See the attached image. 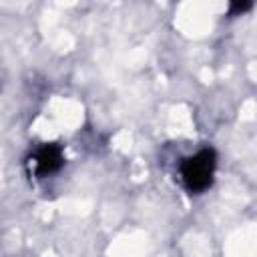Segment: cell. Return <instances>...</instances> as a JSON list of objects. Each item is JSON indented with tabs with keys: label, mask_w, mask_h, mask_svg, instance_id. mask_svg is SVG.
I'll list each match as a JSON object with an SVG mask.
<instances>
[{
	"label": "cell",
	"mask_w": 257,
	"mask_h": 257,
	"mask_svg": "<svg viewBox=\"0 0 257 257\" xmlns=\"http://www.w3.org/2000/svg\"><path fill=\"white\" fill-rule=\"evenodd\" d=\"M217 171V153L213 147H203L197 153L179 161V179L187 193L201 195L211 189Z\"/></svg>",
	"instance_id": "6da1fadb"
},
{
	"label": "cell",
	"mask_w": 257,
	"mask_h": 257,
	"mask_svg": "<svg viewBox=\"0 0 257 257\" xmlns=\"http://www.w3.org/2000/svg\"><path fill=\"white\" fill-rule=\"evenodd\" d=\"M32 175L36 179H46L56 175L64 167V151L56 143H44L32 153Z\"/></svg>",
	"instance_id": "7a4b0ae2"
},
{
	"label": "cell",
	"mask_w": 257,
	"mask_h": 257,
	"mask_svg": "<svg viewBox=\"0 0 257 257\" xmlns=\"http://www.w3.org/2000/svg\"><path fill=\"white\" fill-rule=\"evenodd\" d=\"M255 0H229V16H241L251 10Z\"/></svg>",
	"instance_id": "3957f363"
}]
</instances>
